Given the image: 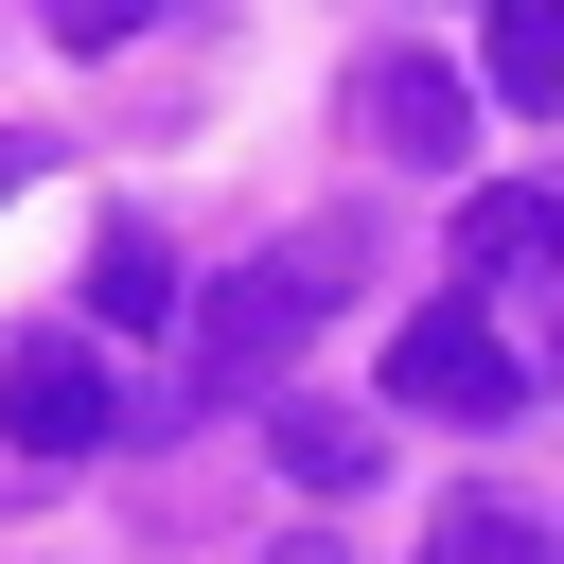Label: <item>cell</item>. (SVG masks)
<instances>
[{
    "label": "cell",
    "instance_id": "6da1fadb",
    "mask_svg": "<svg viewBox=\"0 0 564 564\" xmlns=\"http://www.w3.org/2000/svg\"><path fill=\"white\" fill-rule=\"evenodd\" d=\"M335 317V229H300V247H264V264H229L212 282V317H194V388H282V352Z\"/></svg>",
    "mask_w": 564,
    "mask_h": 564
},
{
    "label": "cell",
    "instance_id": "7a4b0ae2",
    "mask_svg": "<svg viewBox=\"0 0 564 564\" xmlns=\"http://www.w3.org/2000/svg\"><path fill=\"white\" fill-rule=\"evenodd\" d=\"M388 405H441V423H511V405H529V352H511L476 300H423V317L388 335Z\"/></svg>",
    "mask_w": 564,
    "mask_h": 564
},
{
    "label": "cell",
    "instance_id": "3957f363",
    "mask_svg": "<svg viewBox=\"0 0 564 564\" xmlns=\"http://www.w3.org/2000/svg\"><path fill=\"white\" fill-rule=\"evenodd\" d=\"M335 123H352L370 159H458V123H476V88H458L441 53H352V88H335Z\"/></svg>",
    "mask_w": 564,
    "mask_h": 564
},
{
    "label": "cell",
    "instance_id": "277c9868",
    "mask_svg": "<svg viewBox=\"0 0 564 564\" xmlns=\"http://www.w3.org/2000/svg\"><path fill=\"white\" fill-rule=\"evenodd\" d=\"M0 423L35 441V458H88L123 405H106V370H88V335H18L0 352Z\"/></svg>",
    "mask_w": 564,
    "mask_h": 564
},
{
    "label": "cell",
    "instance_id": "5b68a950",
    "mask_svg": "<svg viewBox=\"0 0 564 564\" xmlns=\"http://www.w3.org/2000/svg\"><path fill=\"white\" fill-rule=\"evenodd\" d=\"M458 282H564V194H529V176L458 194Z\"/></svg>",
    "mask_w": 564,
    "mask_h": 564
},
{
    "label": "cell",
    "instance_id": "8992f818",
    "mask_svg": "<svg viewBox=\"0 0 564 564\" xmlns=\"http://www.w3.org/2000/svg\"><path fill=\"white\" fill-rule=\"evenodd\" d=\"M88 317H106V335H159V317H176V247H159L141 212L88 247Z\"/></svg>",
    "mask_w": 564,
    "mask_h": 564
},
{
    "label": "cell",
    "instance_id": "52a82bcc",
    "mask_svg": "<svg viewBox=\"0 0 564 564\" xmlns=\"http://www.w3.org/2000/svg\"><path fill=\"white\" fill-rule=\"evenodd\" d=\"M264 441H282V476H317V494H370V458H388V441H370L352 405H317V388H282Z\"/></svg>",
    "mask_w": 564,
    "mask_h": 564
},
{
    "label": "cell",
    "instance_id": "ba28073f",
    "mask_svg": "<svg viewBox=\"0 0 564 564\" xmlns=\"http://www.w3.org/2000/svg\"><path fill=\"white\" fill-rule=\"evenodd\" d=\"M476 53H494V88H511V106H564V0H494V18H476Z\"/></svg>",
    "mask_w": 564,
    "mask_h": 564
},
{
    "label": "cell",
    "instance_id": "9c48e42d",
    "mask_svg": "<svg viewBox=\"0 0 564 564\" xmlns=\"http://www.w3.org/2000/svg\"><path fill=\"white\" fill-rule=\"evenodd\" d=\"M423 564H564V529H529L511 494H458V511L423 529Z\"/></svg>",
    "mask_w": 564,
    "mask_h": 564
},
{
    "label": "cell",
    "instance_id": "30bf717a",
    "mask_svg": "<svg viewBox=\"0 0 564 564\" xmlns=\"http://www.w3.org/2000/svg\"><path fill=\"white\" fill-rule=\"evenodd\" d=\"M141 18H159V0H35V35H53V53H123Z\"/></svg>",
    "mask_w": 564,
    "mask_h": 564
},
{
    "label": "cell",
    "instance_id": "8fae6325",
    "mask_svg": "<svg viewBox=\"0 0 564 564\" xmlns=\"http://www.w3.org/2000/svg\"><path fill=\"white\" fill-rule=\"evenodd\" d=\"M264 564H352V546H317V529H300V546H264Z\"/></svg>",
    "mask_w": 564,
    "mask_h": 564
},
{
    "label": "cell",
    "instance_id": "7c38bea8",
    "mask_svg": "<svg viewBox=\"0 0 564 564\" xmlns=\"http://www.w3.org/2000/svg\"><path fill=\"white\" fill-rule=\"evenodd\" d=\"M18 176H35V141H18V123H0V194H18Z\"/></svg>",
    "mask_w": 564,
    "mask_h": 564
}]
</instances>
